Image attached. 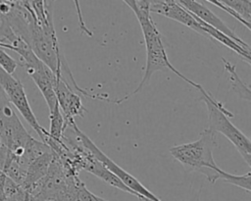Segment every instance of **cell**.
Returning a JSON list of instances; mask_svg holds the SVG:
<instances>
[{
  "label": "cell",
  "instance_id": "cell-14",
  "mask_svg": "<svg viewBox=\"0 0 251 201\" xmlns=\"http://www.w3.org/2000/svg\"><path fill=\"white\" fill-rule=\"evenodd\" d=\"M222 60L224 62L225 69L228 74V79L232 89L239 95L240 98L250 101V98H251L250 87L245 82H243V80H241V78L238 76V75L236 74L235 66L230 62L226 61L225 58H223Z\"/></svg>",
  "mask_w": 251,
  "mask_h": 201
},
{
  "label": "cell",
  "instance_id": "cell-4",
  "mask_svg": "<svg viewBox=\"0 0 251 201\" xmlns=\"http://www.w3.org/2000/svg\"><path fill=\"white\" fill-rule=\"evenodd\" d=\"M202 95L207 110H208V122L209 126L215 132H220L226 136L232 145L237 149L243 160L250 167L251 166V141L243 134L229 120L233 118L231 114L222 102H219L213 97V95L205 90L202 85L197 83L195 87Z\"/></svg>",
  "mask_w": 251,
  "mask_h": 201
},
{
  "label": "cell",
  "instance_id": "cell-2",
  "mask_svg": "<svg viewBox=\"0 0 251 201\" xmlns=\"http://www.w3.org/2000/svg\"><path fill=\"white\" fill-rule=\"evenodd\" d=\"M216 145V132L207 127L200 133L197 140L172 146L170 153L184 167L200 172L211 183H215L217 181V169L219 168L213 156Z\"/></svg>",
  "mask_w": 251,
  "mask_h": 201
},
{
  "label": "cell",
  "instance_id": "cell-23",
  "mask_svg": "<svg viewBox=\"0 0 251 201\" xmlns=\"http://www.w3.org/2000/svg\"><path fill=\"white\" fill-rule=\"evenodd\" d=\"M0 3H10V4H22L26 8H31L29 0H0Z\"/></svg>",
  "mask_w": 251,
  "mask_h": 201
},
{
  "label": "cell",
  "instance_id": "cell-17",
  "mask_svg": "<svg viewBox=\"0 0 251 201\" xmlns=\"http://www.w3.org/2000/svg\"><path fill=\"white\" fill-rule=\"evenodd\" d=\"M3 188L6 201H25L29 198V194L24 189V187L13 181L8 176H5Z\"/></svg>",
  "mask_w": 251,
  "mask_h": 201
},
{
  "label": "cell",
  "instance_id": "cell-21",
  "mask_svg": "<svg viewBox=\"0 0 251 201\" xmlns=\"http://www.w3.org/2000/svg\"><path fill=\"white\" fill-rule=\"evenodd\" d=\"M73 1H74V5H75V11H76L77 20H78V26H79L80 31L83 34H86V35L91 37L93 34H92L91 30H89V28L85 25V22H84L83 16H82V12H81V8H80V4H79V0H73Z\"/></svg>",
  "mask_w": 251,
  "mask_h": 201
},
{
  "label": "cell",
  "instance_id": "cell-10",
  "mask_svg": "<svg viewBox=\"0 0 251 201\" xmlns=\"http://www.w3.org/2000/svg\"><path fill=\"white\" fill-rule=\"evenodd\" d=\"M55 93L57 103L64 118L66 130L75 122V117L83 118L87 112L81 102V95L73 91L59 76L56 75Z\"/></svg>",
  "mask_w": 251,
  "mask_h": 201
},
{
  "label": "cell",
  "instance_id": "cell-3",
  "mask_svg": "<svg viewBox=\"0 0 251 201\" xmlns=\"http://www.w3.org/2000/svg\"><path fill=\"white\" fill-rule=\"evenodd\" d=\"M80 181L54 154L47 174L28 192L29 201H72Z\"/></svg>",
  "mask_w": 251,
  "mask_h": 201
},
{
  "label": "cell",
  "instance_id": "cell-12",
  "mask_svg": "<svg viewBox=\"0 0 251 201\" xmlns=\"http://www.w3.org/2000/svg\"><path fill=\"white\" fill-rule=\"evenodd\" d=\"M53 157L54 152L50 149L28 164L25 178L22 185L27 193L47 174Z\"/></svg>",
  "mask_w": 251,
  "mask_h": 201
},
{
  "label": "cell",
  "instance_id": "cell-8",
  "mask_svg": "<svg viewBox=\"0 0 251 201\" xmlns=\"http://www.w3.org/2000/svg\"><path fill=\"white\" fill-rule=\"evenodd\" d=\"M0 87L6 94L10 103L16 107L23 118L39 135L41 141L44 142L48 136V130L39 125L35 115L33 114L23 83L14 77L13 75L7 74L0 68Z\"/></svg>",
  "mask_w": 251,
  "mask_h": 201
},
{
  "label": "cell",
  "instance_id": "cell-6",
  "mask_svg": "<svg viewBox=\"0 0 251 201\" xmlns=\"http://www.w3.org/2000/svg\"><path fill=\"white\" fill-rule=\"evenodd\" d=\"M28 45L35 56L54 74L66 60L60 49L53 22L46 25L35 22L30 30Z\"/></svg>",
  "mask_w": 251,
  "mask_h": 201
},
{
  "label": "cell",
  "instance_id": "cell-16",
  "mask_svg": "<svg viewBox=\"0 0 251 201\" xmlns=\"http://www.w3.org/2000/svg\"><path fill=\"white\" fill-rule=\"evenodd\" d=\"M223 180L225 182L230 183L232 185L238 186L242 188L243 190H246L247 192H251V173L248 172L245 175L241 176H235L228 174L222 169H217V180Z\"/></svg>",
  "mask_w": 251,
  "mask_h": 201
},
{
  "label": "cell",
  "instance_id": "cell-24",
  "mask_svg": "<svg viewBox=\"0 0 251 201\" xmlns=\"http://www.w3.org/2000/svg\"><path fill=\"white\" fill-rule=\"evenodd\" d=\"M5 174L0 178V201H5V195H4V180H5Z\"/></svg>",
  "mask_w": 251,
  "mask_h": 201
},
{
  "label": "cell",
  "instance_id": "cell-25",
  "mask_svg": "<svg viewBox=\"0 0 251 201\" xmlns=\"http://www.w3.org/2000/svg\"><path fill=\"white\" fill-rule=\"evenodd\" d=\"M123 2H125V3L133 11V13H134L135 15L137 14V7H136L135 0H123Z\"/></svg>",
  "mask_w": 251,
  "mask_h": 201
},
{
  "label": "cell",
  "instance_id": "cell-1",
  "mask_svg": "<svg viewBox=\"0 0 251 201\" xmlns=\"http://www.w3.org/2000/svg\"><path fill=\"white\" fill-rule=\"evenodd\" d=\"M138 23L140 25L144 41H145V48H146V63H145V72L144 75L141 78L137 87L132 90L130 93L126 94L125 97L121 99L115 100V104H121L133 95L138 93L151 79L152 75L157 72H173L176 75L180 77L185 82L189 83L193 87H196L197 83L192 81L191 79L187 78L185 75L180 74L170 62L165 46L162 41L161 34L150 15L149 11H138L135 15Z\"/></svg>",
  "mask_w": 251,
  "mask_h": 201
},
{
  "label": "cell",
  "instance_id": "cell-7",
  "mask_svg": "<svg viewBox=\"0 0 251 201\" xmlns=\"http://www.w3.org/2000/svg\"><path fill=\"white\" fill-rule=\"evenodd\" d=\"M69 127L73 128L75 136L81 142V144L85 148H87L92 153V155L97 160H99L110 172H112L116 176H118L124 182V184H126L130 190H132L138 196L139 200H141V201H161L155 194H153L148 188H146L136 177H134L132 175L127 173L126 170H124L122 167H120L118 164H116L112 159H110L104 152H102L95 145V143L77 127L75 123H74Z\"/></svg>",
  "mask_w": 251,
  "mask_h": 201
},
{
  "label": "cell",
  "instance_id": "cell-22",
  "mask_svg": "<svg viewBox=\"0 0 251 201\" xmlns=\"http://www.w3.org/2000/svg\"><path fill=\"white\" fill-rule=\"evenodd\" d=\"M205 1H207V2H209V3H211V4H213V5H215L216 7H218V8H220V9H222V10H224L225 12H226L227 14H229L230 16H232L234 19H236L239 23H241L244 26H246L248 29H250V24L249 23H247V22H245L242 18H240L236 13H234L233 11H231L230 9H228V8H226V6H224L221 2H219L218 0H205Z\"/></svg>",
  "mask_w": 251,
  "mask_h": 201
},
{
  "label": "cell",
  "instance_id": "cell-9",
  "mask_svg": "<svg viewBox=\"0 0 251 201\" xmlns=\"http://www.w3.org/2000/svg\"><path fill=\"white\" fill-rule=\"evenodd\" d=\"M22 61L26 74L34 81L35 85L44 97L50 113L58 104L55 93L56 75L43 62H41L33 52H29L22 59Z\"/></svg>",
  "mask_w": 251,
  "mask_h": 201
},
{
  "label": "cell",
  "instance_id": "cell-13",
  "mask_svg": "<svg viewBox=\"0 0 251 201\" xmlns=\"http://www.w3.org/2000/svg\"><path fill=\"white\" fill-rule=\"evenodd\" d=\"M192 15V14H191ZM196 21L201 25L203 30L207 33V35L209 36V38L211 40H217L220 43L224 44L225 46L228 47L229 49H231L232 51H234L239 57H241L245 62H247L248 64H250V47L249 45L244 46L239 44L237 41L233 40L232 38H230L229 36H227L226 34L221 32L220 30L216 29L215 27L211 26L210 25L202 22L201 20H199L198 18H196L195 16H193Z\"/></svg>",
  "mask_w": 251,
  "mask_h": 201
},
{
  "label": "cell",
  "instance_id": "cell-20",
  "mask_svg": "<svg viewBox=\"0 0 251 201\" xmlns=\"http://www.w3.org/2000/svg\"><path fill=\"white\" fill-rule=\"evenodd\" d=\"M18 66V62L13 59L9 54H7L2 47H0V68L4 70L7 74L13 75Z\"/></svg>",
  "mask_w": 251,
  "mask_h": 201
},
{
  "label": "cell",
  "instance_id": "cell-26",
  "mask_svg": "<svg viewBox=\"0 0 251 201\" xmlns=\"http://www.w3.org/2000/svg\"><path fill=\"white\" fill-rule=\"evenodd\" d=\"M3 175H4V173H3V172L0 170V178H1V176H2Z\"/></svg>",
  "mask_w": 251,
  "mask_h": 201
},
{
  "label": "cell",
  "instance_id": "cell-19",
  "mask_svg": "<svg viewBox=\"0 0 251 201\" xmlns=\"http://www.w3.org/2000/svg\"><path fill=\"white\" fill-rule=\"evenodd\" d=\"M72 201H108V200L93 194L91 191H89L86 188L84 183L80 181L73 195Z\"/></svg>",
  "mask_w": 251,
  "mask_h": 201
},
{
  "label": "cell",
  "instance_id": "cell-5",
  "mask_svg": "<svg viewBox=\"0 0 251 201\" xmlns=\"http://www.w3.org/2000/svg\"><path fill=\"white\" fill-rule=\"evenodd\" d=\"M0 87V141L16 158H21L32 136L27 132Z\"/></svg>",
  "mask_w": 251,
  "mask_h": 201
},
{
  "label": "cell",
  "instance_id": "cell-18",
  "mask_svg": "<svg viewBox=\"0 0 251 201\" xmlns=\"http://www.w3.org/2000/svg\"><path fill=\"white\" fill-rule=\"evenodd\" d=\"M224 6L236 13L245 22L251 21V0H218Z\"/></svg>",
  "mask_w": 251,
  "mask_h": 201
},
{
  "label": "cell",
  "instance_id": "cell-15",
  "mask_svg": "<svg viewBox=\"0 0 251 201\" xmlns=\"http://www.w3.org/2000/svg\"><path fill=\"white\" fill-rule=\"evenodd\" d=\"M49 119H50V126L48 130V136L54 140L59 141L62 139L63 135L65 134L66 127H65L64 118L58 104L55 106L53 111L49 113Z\"/></svg>",
  "mask_w": 251,
  "mask_h": 201
},
{
  "label": "cell",
  "instance_id": "cell-27",
  "mask_svg": "<svg viewBox=\"0 0 251 201\" xmlns=\"http://www.w3.org/2000/svg\"><path fill=\"white\" fill-rule=\"evenodd\" d=\"M5 201H6V200H5Z\"/></svg>",
  "mask_w": 251,
  "mask_h": 201
},
{
  "label": "cell",
  "instance_id": "cell-11",
  "mask_svg": "<svg viewBox=\"0 0 251 201\" xmlns=\"http://www.w3.org/2000/svg\"><path fill=\"white\" fill-rule=\"evenodd\" d=\"M175 1L177 2L180 6H182L186 11H188L193 16H195L202 22L210 25L211 26L215 27L216 29L220 30L221 32L226 34L233 40L237 41L239 44L244 45V46L248 45L246 42H244L242 39H240L232 29H230L219 17H217L205 5L201 4L200 2H198L196 0H175Z\"/></svg>",
  "mask_w": 251,
  "mask_h": 201
}]
</instances>
